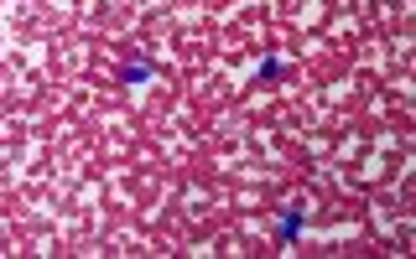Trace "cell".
<instances>
[{"mask_svg": "<svg viewBox=\"0 0 416 259\" xmlns=\"http://www.w3.org/2000/svg\"><path fill=\"white\" fill-rule=\"evenodd\" d=\"M302 228H307V218H302V212H286L281 223H276V244H297Z\"/></svg>", "mask_w": 416, "mask_h": 259, "instance_id": "6da1fadb", "label": "cell"}, {"mask_svg": "<svg viewBox=\"0 0 416 259\" xmlns=\"http://www.w3.org/2000/svg\"><path fill=\"white\" fill-rule=\"evenodd\" d=\"M151 62H131V68H120V78H125V83H146V78H151Z\"/></svg>", "mask_w": 416, "mask_h": 259, "instance_id": "7a4b0ae2", "label": "cell"}, {"mask_svg": "<svg viewBox=\"0 0 416 259\" xmlns=\"http://www.w3.org/2000/svg\"><path fill=\"white\" fill-rule=\"evenodd\" d=\"M281 73H286V62H261V83H276V78H281Z\"/></svg>", "mask_w": 416, "mask_h": 259, "instance_id": "3957f363", "label": "cell"}]
</instances>
